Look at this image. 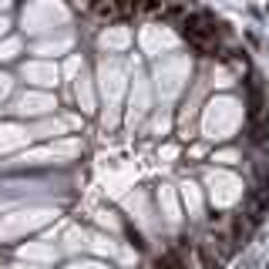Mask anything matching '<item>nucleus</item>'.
Masks as SVG:
<instances>
[{
    "instance_id": "2",
    "label": "nucleus",
    "mask_w": 269,
    "mask_h": 269,
    "mask_svg": "<svg viewBox=\"0 0 269 269\" xmlns=\"http://www.w3.org/2000/svg\"><path fill=\"white\" fill-rule=\"evenodd\" d=\"M162 0H138V10H158Z\"/></svg>"
},
{
    "instance_id": "1",
    "label": "nucleus",
    "mask_w": 269,
    "mask_h": 269,
    "mask_svg": "<svg viewBox=\"0 0 269 269\" xmlns=\"http://www.w3.org/2000/svg\"><path fill=\"white\" fill-rule=\"evenodd\" d=\"M199 259H202V266H205V269H219V263H212V256H209L205 246H199Z\"/></svg>"
},
{
    "instance_id": "3",
    "label": "nucleus",
    "mask_w": 269,
    "mask_h": 269,
    "mask_svg": "<svg viewBox=\"0 0 269 269\" xmlns=\"http://www.w3.org/2000/svg\"><path fill=\"white\" fill-rule=\"evenodd\" d=\"M155 269H172V263L168 259H155Z\"/></svg>"
}]
</instances>
